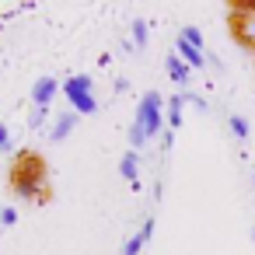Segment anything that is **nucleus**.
Masks as SVG:
<instances>
[{
    "label": "nucleus",
    "mask_w": 255,
    "mask_h": 255,
    "mask_svg": "<svg viewBox=\"0 0 255 255\" xmlns=\"http://www.w3.org/2000/svg\"><path fill=\"white\" fill-rule=\"evenodd\" d=\"M147 136H157L161 133V95L157 91H150V95H143V102H140V109H136V119H133Z\"/></svg>",
    "instance_id": "f03ea898"
},
{
    "label": "nucleus",
    "mask_w": 255,
    "mask_h": 255,
    "mask_svg": "<svg viewBox=\"0 0 255 255\" xmlns=\"http://www.w3.org/2000/svg\"><path fill=\"white\" fill-rule=\"evenodd\" d=\"M168 74H171V81L175 84H185L189 81V67L182 63V56L175 53V56H168Z\"/></svg>",
    "instance_id": "6e6552de"
},
{
    "label": "nucleus",
    "mask_w": 255,
    "mask_h": 255,
    "mask_svg": "<svg viewBox=\"0 0 255 255\" xmlns=\"http://www.w3.org/2000/svg\"><path fill=\"white\" fill-rule=\"evenodd\" d=\"M182 39H185L189 46H196V49L203 46V35H199V28H192V25H189V28H182Z\"/></svg>",
    "instance_id": "4468645a"
},
{
    "label": "nucleus",
    "mask_w": 255,
    "mask_h": 255,
    "mask_svg": "<svg viewBox=\"0 0 255 255\" xmlns=\"http://www.w3.org/2000/svg\"><path fill=\"white\" fill-rule=\"evenodd\" d=\"M56 91H60V84H56L53 77H39L35 88H32V102H35V109H49V102H53Z\"/></svg>",
    "instance_id": "20e7f679"
},
{
    "label": "nucleus",
    "mask_w": 255,
    "mask_h": 255,
    "mask_svg": "<svg viewBox=\"0 0 255 255\" xmlns=\"http://www.w3.org/2000/svg\"><path fill=\"white\" fill-rule=\"evenodd\" d=\"M14 220H18V213H14L11 206H7V210H0V224H4V227H11Z\"/></svg>",
    "instance_id": "f3484780"
},
{
    "label": "nucleus",
    "mask_w": 255,
    "mask_h": 255,
    "mask_svg": "<svg viewBox=\"0 0 255 255\" xmlns=\"http://www.w3.org/2000/svg\"><path fill=\"white\" fill-rule=\"evenodd\" d=\"M63 95H67V98H77V95H91V77H88V74H77V77H70V81L63 84Z\"/></svg>",
    "instance_id": "0eeeda50"
},
{
    "label": "nucleus",
    "mask_w": 255,
    "mask_h": 255,
    "mask_svg": "<svg viewBox=\"0 0 255 255\" xmlns=\"http://www.w3.org/2000/svg\"><path fill=\"white\" fill-rule=\"evenodd\" d=\"M4 147H11V136H7V129H4V126H0V150H4Z\"/></svg>",
    "instance_id": "6ab92c4d"
},
{
    "label": "nucleus",
    "mask_w": 255,
    "mask_h": 255,
    "mask_svg": "<svg viewBox=\"0 0 255 255\" xmlns=\"http://www.w3.org/2000/svg\"><path fill=\"white\" fill-rule=\"evenodd\" d=\"M150 234H154V220H147V224H143V227H140V231H136V234H133V238L126 241L123 255H140V248H143V245L150 241Z\"/></svg>",
    "instance_id": "39448f33"
},
{
    "label": "nucleus",
    "mask_w": 255,
    "mask_h": 255,
    "mask_svg": "<svg viewBox=\"0 0 255 255\" xmlns=\"http://www.w3.org/2000/svg\"><path fill=\"white\" fill-rule=\"evenodd\" d=\"M182 102H185V95H175V98L168 102V126H171V129L182 126Z\"/></svg>",
    "instance_id": "9b49d317"
},
{
    "label": "nucleus",
    "mask_w": 255,
    "mask_h": 255,
    "mask_svg": "<svg viewBox=\"0 0 255 255\" xmlns=\"http://www.w3.org/2000/svg\"><path fill=\"white\" fill-rule=\"evenodd\" d=\"M234 32L241 42L255 46V4H238L234 11Z\"/></svg>",
    "instance_id": "7ed1b4c3"
},
{
    "label": "nucleus",
    "mask_w": 255,
    "mask_h": 255,
    "mask_svg": "<svg viewBox=\"0 0 255 255\" xmlns=\"http://www.w3.org/2000/svg\"><path fill=\"white\" fill-rule=\"evenodd\" d=\"M143 140H147V133L133 123V129H129V143H133V147H143Z\"/></svg>",
    "instance_id": "dca6fc26"
},
{
    "label": "nucleus",
    "mask_w": 255,
    "mask_h": 255,
    "mask_svg": "<svg viewBox=\"0 0 255 255\" xmlns=\"http://www.w3.org/2000/svg\"><path fill=\"white\" fill-rule=\"evenodd\" d=\"M133 46H147V21H133Z\"/></svg>",
    "instance_id": "ddd939ff"
},
{
    "label": "nucleus",
    "mask_w": 255,
    "mask_h": 255,
    "mask_svg": "<svg viewBox=\"0 0 255 255\" xmlns=\"http://www.w3.org/2000/svg\"><path fill=\"white\" fill-rule=\"evenodd\" d=\"M46 112H49V109H35V116H32V126H42V119H46Z\"/></svg>",
    "instance_id": "a211bd4d"
},
{
    "label": "nucleus",
    "mask_w": 255,
    "mask_h": 255,
    "mask_svg": "<svg viewBox=\"0 0 255 255\" xmlns=\"http://www.w3.org/2000/svg\"><path fill=\"white\" fill-rule=\"evenodd\" d=\"M175 49H178V56H182V63H185V67H203V53H199L196 46H189V42H185L182 35H178Z\"/></svg>",
    "instance_id": "423d86ee"
},
{
    "label": "nucleus",
    "mask_w": 255,
    "mask_h": 255,
    "mask_svg": "<svg viewBox=\"0 0 255 255\" xmlns=\"http://www.w3.org/2000/svg\"><path fill=\"white\" fill-rule=\"evenodd\" d=\"M11 185H14L18 196H39V192H42V164H39L35 157L21 161V164L14 168V175H11Z\"/></svg>",
    "instance_id": "f257e3e1"
},
{
    "label": "nucleus",
    "mask_w": 255,
    "mask_h": 255,
    "mask_svg": "<svg viewBox=\"0 0 255 255\" xmlns=\"http://www.w3.org/2000/svg\"><path fill=\"white\" fill-rule=\"evenodd\" d=\"M77 126V112H67V116H60L56 119V126H53V140H67V133Z\"/></svg>",
    "instance_id": "1a4fd4ad"
},
{
    "label": "nucleus",
    "mask_w": 255,
    "mask_h": 255,
    "mask_svg": "<svg viewBox=\"0 0 255 255\" xmlns=\"http://www.w3.org/2000/svg\"><path fill=\"white\" fill-rule=\"evenodd\" d=\"M231 129H234V136H238V140H245V136H248V123H245L241 116H231Z\"/></svg>",
    "instance_id": "2eb2a0df"
},
{
    "label": "nucleus",
    "mask_w": 255,
    "mask_h": 255,
    "mask_svg": "<svg viewBox=\"0 0 255 255\" xmlns=\"http://www.w3.org/2000/svg\"><path fill=\"white\" fill-rule=\"evenodd\" d=\"M119 171H123V178H129V182H136V154L129 150L123 161H119Z\"/></svg>",
    "instance_id": "f8f14e48"
},
{
    "label": "nucleus",
    "mask_w": 255,
    "mask_h": 255,
    "mask_svg": "<svg viewBox=\"0 0 255 255\" xmlns=\"http://www.w3.org/2000/svg\"><path fill=\"white\" fill-rule=\"evenodd\" d=\"M70 105H74V112H77V116H91V112L98 109L95 95H77V98H70Z\"/></svg>",
    "instance_id": "9d476101"
}]
</instances>
